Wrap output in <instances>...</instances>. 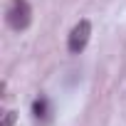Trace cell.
Masks as SVG:
<instances>
[{
	"mask_svg": "<svg viewBox=\"0 0 126 126\" xmlns=\"http://www.w3.org/2000/svg\"><path fill=\"white\" fill-rule=\"evenodd\" d=\"M5 20H8V25L15 32L27 30L30 22H32V8H30V3H27V0H13L8 13H5Z\"/></svg>",
	"mask_w": 126,
	"mask_h": 126,
	"instance_id": "cell-1",
	"label": "cell"
},
{
	"mask_svg": "<svg viewBox=\"0 0 126 126\" xmlns=\"http://www.w3.org/2000/svg\"><path fill=\"white\" fill-rule=\"evenodd\" d=\"M89 40H92V22L89 20H79L69 30V35H67V49H69V54H82L87 49Z\"/></svg>",
	"mask_w": 126,
	"mask_h": 126,
	"instance_id": "cell-2",
	"label": "cell"
},
{
	"mask_svg": "<svg viewBox=\"0 0 126 126\" xmlns=\"http://www.w3.org/2000/svg\"><path fill=\"white\" fill-rule=\"evenodd\" d=\"M49 114H52V104H49V99L45 94H40L32 101V116H35V121H47Z\"/></svg>",
	"mask_w": 126,
	"mask_h": 126,
	"instance_id": "cell-3",
	"label": "cell"
},
{
	"mask_svg": "<svg viewBox=\"0 0 126 126\" xmlns=\"http://www.w3.org/2000/svg\"><path fill=\"white\" fill-rule=\"evenodd\" d=\"M15 121H17V111L8 109V111H5V116H3V124H0V126H13Z\"/></svg>",
	"mask_w": 126,
	"mask_h": 126,
	"instance_id": "cell-4",
	"label": "cell"
}]
</instances>
